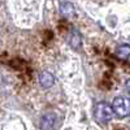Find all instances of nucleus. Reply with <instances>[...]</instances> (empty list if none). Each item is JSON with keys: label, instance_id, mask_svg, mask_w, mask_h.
Segmentation results:
<instances>
[{"label": "nucleus", "instance_id": "nucleus-1", "mask_svg": "<svg viewBox=\"0 0 130 130\" xmlns=\"http://www.w3.org/2000/svg\"><path fill=\"white\" fill-rule=\"evenodd\" d=\"M94 117L99 124H108L113 117L112 107L105 102L98 103L95 105V109H94Z\"/></svg>", "mask_w": 130, "mask_h": 130}, {"label": "nucleus", "instance_id": "nucleus-2", "mask_svg": "<svg viewBox=\"0 0 130 130\" xmlns=\"http://www.w3.org/2000/svg\"><path fill=\"white\" fill-rule=\"evenodd\" d=\"M112 111L113 113H116L118 117H127L130 113V104H129V99L124 96H116L112 103Z\"/></svg>", "mask_w": 130, "mask_h": 130}, {"label": "nucleus", "instance_id": "nucleus-3", "mask_svg": "<svg viewBox=\"0 0 130 130\" xmlns=\"http://www.w3.org/2000/svg\"><path fill=\"white\" fill-rule=\"evenodd\" d=\"M56 122V115L48 112L40 118V130H51Z\"/></svg>", "mask_w": 130, "mask_h": 130}, {"label": "nucleus", "instance_id": "nucleus-4", "mask_svg": "<svg viewBox=\"0 0 130 130\" xmlns=\"http://www.w3.org/2000/svg\"><path fill=\"white\" fill-rule=\"evenodd\" d=\"M69 44L75 51H78L81 48V46H82V37H81V32L77 29H72L70 35H69Z\"/></svg>", "mask_w": 130, "mask_h": 130}, {"label": "nucleus", "instance_id": "nucleus-5", "mask_svg": "<svg viewBox=\"0 0 130 130\" xmlns=\"http://www.w3.org/2000/svg\"><path fill=\"white\" fill-rule=\"evenodd\" d=\"M60 13H61L64 17H67V18L74 17V16H75L74 4L70 3V2H61V3H60Z\"/></svg>", "mask_w": 130, "mask_h": 130}, {"label": "nucleus", "instance_id": "nucleus-6", "mask_svg": "<svg viewBox=\"0 0 130 130\" xmlns=\"http://www.w3.org/2000/svg\"><path fill=\"white\" fill-rule=\"evenodd\" d=\"M39 83L42 85V87L44 89H50L51 86L55 83V77L52 75V73L44 70L39 74Z\"/></svg>", "mask_w": 130, "mask_h": 130}, {"label": "nucleus", "instance_id": "nucleus-7", "mask_svg": "<svg viewBox=\"0 0 130 130\" xmlns=\"http://www.w3.org/2000/svg\"><path fill=\"white\" fill-rule=\"evenodd\" d=\"M129 55H130V46L129 44H120L116 48V56L121 60L127 61L129 60Z\"/></svg>", "mask_w": 130, "mask_h": 130}, {"label": "nucleus", "instance_id": "nucleus-8", "mask_svg": "<svg viewBox=\"0 0 130 130\" xmlns=\"http://www.w3.org/2000/svg\"><path fill=\"white\" fill-rule=\"evenodd\" d=\"M126 91H127V92H129V81H127V82H126Z\"/></svg>", "mask_w": 130, "mask_h": 130}]
</instances>
